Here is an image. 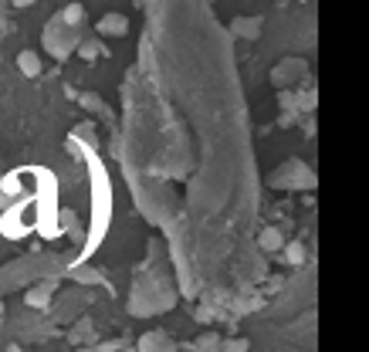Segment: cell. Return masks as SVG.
<instances>
[{
  "mask_svg": "<svg viewBox=\"0 0 369 352\" xmlns=\"http://www.w3.org/2000/svg\"><path fill=\"white\" fill-rule=\"evenodd\" d=\"M79 41H81V34L79 31H72V27H65L58 17H54L51 24L44 27V48L51 51L58 61H65L72 51L79 48Z\"/></svg>",
  "mask_w": 369,
  "mask_h": 352,
  "instance_id": "1",
  "label": "cell"
},
{
  "mask_svg": "<svg viewBox=\"0 0 369 352\" xmlns=\"http://www.w3.org/2000/svg\"><path fill=\"white\" fill-rule=\"evenodd\" d=\"M54 288H58V285H54L51 278L38 281V285H34V288H31V291L24 295L27 308H48V305H51V298H54Z\"/></svg>",
  "mask_w": 369,
  "mask_h": 352,
  "instance_id": "2",
  "label": "cell"
},
{
  "mask_svg": "<svg viewBox=\"0 0 369 352\" xmlns=\"http://www.w3.org/2000/svg\"><path fill=\"white\" fill-rule=\"evenodd\" d=\"M126 31H129V17H122V14L99 17V34H126Z\"/></svg>",
  "mask_w": 369,
  "mask_h": 352,
  "instance_id": "3",
  "label": "cell"
},
{
  "mask_svg": "<svg viewBox=\"0 0 369 352\" xmlns=\"http://www.w3.org/2000/svg\"><path fill=\"white\" fill-rule=\"evenodd\" d=\"M17 68H21V75L38 78L41 75V58H38L34 51H21V54H17Z\"/></svg>",
  "mask_w": 369,
  "mask_h": 352,
  "instance_id": "4",
  "label": "cell"
},
{
  "mask_svg": "<svg viewBox=\"0 0 369 352\" xmlns=\"http://www.w3.org/2000/svg\"><path fill=\"white\" fill-rule=\"evenodd\" d=\"M231 31L234 34H240V38H258L261 34V17H234V24H231Z\"/></svg>",
  "mask_w": 369,
  "mask_h": 352,
  "instance_id": "5",
  "label": "cell"
},
{
  "mask_svg": "<svg viewBox=\"0 0 369 352\" xmlns=\"http://www.w3.org/2000/svg\"><path fill=\"white\" fill-rule=\"evenodd\" d=\"M258 244H261L264 251H281V248H285V237H281L278 227H264L261 237H258Z\"/></svg>",
  "mask_w": 369,
  "mask_h": 352,
  "instance_id": "6",
  "label": "cell"
},
{
  "mask_svg": "<svg viewBox=\"0 0 369 352\" xmlns=\"http://www.w3.org/2000/svg\"><path fill=\"white\" fill-rule=\"evenodd\" d=\"M81 17H85V7H81V3H68V7L61 10V17H58V21H61L65 27H72V31H79Z\"/></svg>",
  "mask_w": 369,
  "mask_h": 352,
  "instance_id": "7",
  "label": "cell"
},
{
  "mask_svg": "<svg viewBox=\"0 0 369 352\" xmlns=\"http://www.w3.org/2000/svg\"><path fill=\"white\" fill-rule=\"evenodd\" d=\"M81 54V58H88V61H92V58H99V54H106V48H102V41H99V38H88V41H79V48H75Z\"/></svg>",
  "mask_w": 369,
  "mask_h": 352,
  "instance_id": "8",
  "label": "cell"
},
{
  "mask_svg": "<svg viewBox=\"0 0 369 352\" xmlns=\"http://www.w3.org/2000/svg\"><path fill=\"white\" fill-rule=\"evenodd\" d=\"M285 257H288V264H302L305 261V244L302 241H288L285 244Z\"/></svg>",
  "mask_w": 369,
  "mask_h": 352,
  "instance_id": "9",
  "label": "cell"
},
{
  "mask_svg": "<svg viewBox=\"0 0 369 352\" xmlns=\"http://www.w3.org/2000/svg\"><path fill=\"white\" fill-rule=\"evenodd\" d=\"M247 349H251L247 339H227V342H220V352H247Z\"/></svg>",
  "mask_w": 369,
  "mask_h": 352,
  "instance_id": "10",
  "label": "cell"
},
{
  "mask_svg": "<svg viewBox=\"0 0 369 352\" xmlns=\"http://www.w3.org/2000/svg\"><path fill=\"white\" fill-rule=\"evenodd\" d=\"M197 352H220V339H217V335H204V339L197 342Z\"/></svg>",
  "mask_w": 369,
  "mask_h": 352,
  "instance_id": "11",
  "label": "cell"
},
{
  "mask_svg": "<svg viewBox=\"0 0 369 352\" xmlns=\"http://www.w3.org/2000/svg\"><path fill=\"white\" fill-rule=\"evenodd\" d=\"M0 315H3V298H0Z\"/></svg>",
  "mask_w": 369,
  "mask_h": 352,
  "instance_id": "12",
  "label": "cell"
}]
</instances>
